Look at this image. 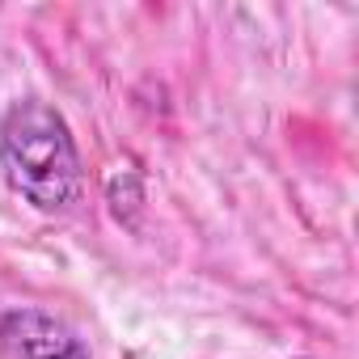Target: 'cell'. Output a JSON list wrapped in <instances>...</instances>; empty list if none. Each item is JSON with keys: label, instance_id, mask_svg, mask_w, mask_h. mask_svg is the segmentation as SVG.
I'll list each match as a JSON object with an SVG mask.
<instances>
[{"label": "cell", "instance_id": "3", "mask_svg": "<svg viewBox=\"0 0 359 359\" xmlns=\"http://www.w3.org/2000/svg\"><path fill=\"white\" fill-rule=\"evenodd\" d=\"M102 191H106V203H110L114 220L127 224V229H135V220H140V212H144V199H148L140 161H135V156L114 161V165L106 169V177H102Z\"/></svg>", "mask_w": 359, "mask_h": 359}, {"label": "cell", "instance_id": "2", "mask_svg": "<svg viewBox=\"0 0 359 359\" xmlns=\"http://www.w3.org/2000/svg\"><path fill=\"white\" fill-rule=\"evenodd\" d=\"M0 355L5 359H89L85 342L43 309H9L0 313Z\"/></svg>", "mask_w": 359, "mask_h": 359}, {"label": "cell", "instance_id": "1", "mask_svg": "<svg viewBox=\"0 0 359 359\" xmlns=\"http://www.w3.org/2000/svg\"><path fill=\"white\" fill-rule=\"evenodd\" d=\"M0 169L9 191L43 216H64L85 195V169L72 127L55 106L39 97L9 106L0 123Z\"/></svg>", "mask_w": 359, "mask_h": 359}]
</instances>
